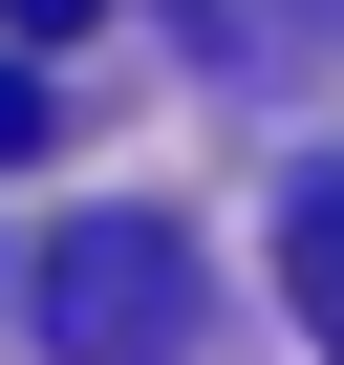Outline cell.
Masks as SVG:
<instances>
[{"label":"cell","instance_id":"cell-1","mask_svg":"<svg viewBox=\"0 0 344 365\" xmlns=\"http://www.w3.org/2000/svg\"><path fill=\"white\" fill-rule=\"evenodd\" d=\"M22 301H44V365H172L194 344V237L172 215H65Z\"/></svg>","mask_w":344,"mask_h":365},{"label":"cell","instance_id":"cell-2","mask_svg":"<svg viewBox=\"0 0 344 365\" xmlns=\"http://www.w3.org/2000/svg\"><path fill=\"white\" fill-rule=\"evenodd\" d=\"M280 301H301V344H344V172H301V215H280Z\"/></svg>","mask_w":344,"mask_h":365},{"label":"cell","instance_id":"cell-3","mask_svg":"<svg viewBox=\"0 0 344 365\" xmlns=\"http://www.w3.org/2000/svg\"><path fill=\"white\" fill-rule=\"evenodd\" d=\"M0 22H22V43H86V22H108V0H0Z\"/></svg>","mask_w":344,"mask_h":365}]
</instances>
